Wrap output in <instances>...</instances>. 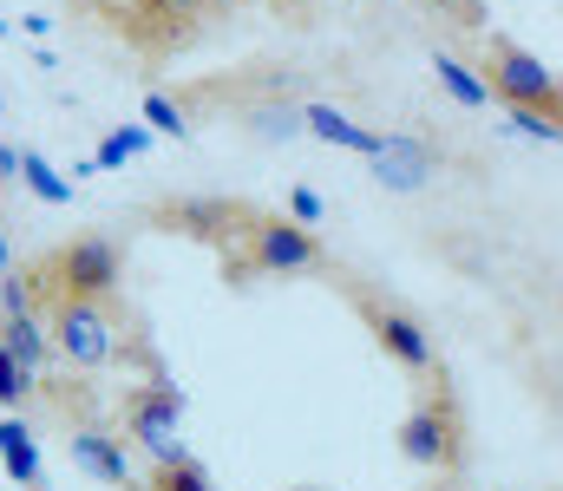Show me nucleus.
<instances>
[{
	"label": "nucleus",
	"instance_id": "obj_1",
	"mask_svg": "<svg viewBox=\"0 0 563 491\" xmlns=\"http://www.w3.org/2000/svg\"><path fill=\"white\" fill-rule=\"evenodd\" d=\"M478 72H485V86H492V99H498L505 112H538V119L563 125V79L538 59V53H525L518 40L492 33L485 53H478Z\"/></svg>",
	"mask_w": 563,
	"mask_h": 491
},
{
	"label": "nucleus",
	"instance_id": "obj_2",
	"mask_svg": "<svg viewBox=\"0 0 563 491\" xmlns=\"http://www.w3.org/2000/svg\"><path fill=\"white\" fill-rule=\"evenodd\" d=\"M53 354L73 367V373H99L119 360V322L106 302H86V295H53Z\"/></svg>",
	"mask_w": 563,
	"mask_h": 491
},
{
	"label": "nucleus",
	"instance_id": "obj_3",
	"mask_svg": "<svg viewBox=\"0 0 563 491\" xmlns=\"http://www.w3.org/2000/svg\"><path fill=\"white\" fill-rule=\"evenodd\" d=\"M119 420H125V439L139 446L151 466L190 459V453H184V387H170V380H144V387L125 393Z\"/></svg>",
	"mask_w": 563,
	"mask_h": 491
},
{
	"label": "nucleus",
	"instance_id": "obj_4",
	"mask_svg": "<svg viewBox=\"0 0 563 491\" xmlns=\"http://www.w3.org/2000/svg\"><path fill=\"white\" fill-rule=\"evenodd\" d=\"M59 295H86V302H106L119 282H125V256H119V243L112 236H73V243H59L53 256H46V269H40Z\"/></svg>",
	"mask_w": 563,
	"mask_h": 491
},
{
	"label": "nucleus",
	"instance_id": "obj_5",
	"mask_svg": "<svg viewBox=\"0 0 563 491\" xmlns=\"http://www.w3.org/2000/svg\"><path fill=\"white\" fill-rule=\"evenodd\" d=\"M400 459L420 466V472H452L465 459V426H459L445 393H426L420 406L400 420Z\"/></svg>",
	"mask_w": 563,
	"mask_h": 491
},
{
	"label": "nucleus",
	"instance_id": "obj_6",
	"mask_svg": "<svg viewBox=\"0 0 563 491\" xmlns=\"http://www.w3.org/2000/svg\"><path fill=\"white\" fill-rule=\"evenodd\" d=\"M250 269L263 276H308L328 269V249L314 243V230H301L295 216H250Z\"/></svg>",
	"mask_w": 563,
	"mask_h": 491
},
{
	"label": "nucleus",
	"instance_id": "obj_7",
	"mask_svg": "<svg viewBox=\"0 0 563 491\" xmlns=\"http://www.w3.org/2000/svg\"><path fill=\"white\" fill-rule=\"evenodd\" d=\"M361 322H367V334L380 341V354H387L394 367H407V373H432V367H439L432 327H426L413 309H400V302H380V295H361Z\"/></svg>",
	"mask_w": 563,
	"mask_h": 491
},
{
	"label": "nucleus",
	"instance_id": "obj_8",
	"mask_svg": "<svg viewBox=\"0 0 563 491\" xmlns=\"http://www.w3.org/2000/svg\"><path fill=\"white\" fill-rule=\"evenodd\" d=\"M367 164H374V183H380V190L413 197V190H426V183L439 177L445 152H439L432 138H420V132H380V145H374Z\"/></svg>",
	"mask_w": 563,
	"mask_h": 491
},
{
	"label": "nucleus",
	"instance_id": "obj_9",
	"mask_svg": "<svg viewBox=\"0 0 563 491\" xmlns=\"http://www.w3.org/2000/svg\"><path fill=\"white\" fill-rule=\"evenodd\" d=\"M73 466L86 472V479H99V486L112 491H144L139 466H132V446L119 439V433H106V426H73Z\"/></svg>",
	"mask_w": 563,
	"mask_h": 491
},
{
	"label": "nucleus",
	"instance_id": "obj_10",
	"mask_svg": "<svg viewBox=\"0 0 563 491\" xmlns=\"http://www.w3.org/2000/svg\"><path fill=\"white\" fill-rule=\"evenodd\" d=\"M301 132L308 138H321V145H341V152H361V158H374V145H380V132H367V125H354L341 105H301Z\"/></svg>",
	"mask_w": 563,
	"mask_h": 491
},
{
	"label": "nucleus",
	"instance_id": "obj_11",
	"mask_svg": "<svg viewBox=\"0 0 563 491\" xmlns=\"http://www.w3.org/2000/svg\"><path fill=\"white\" fill-rule=\"evenodd\" d=\"M432 79H439V92H445L452 105H465V112H485V105H492L485 72H478V66H465L459 53H432Z\"/></svg>",
	"mask_w": 563,
	"mask_h": 491
},
{
	"label": "nucleus",
	"instance_id": "obj_12",
	"mask_svg": "<svg viewBox=\"0 0 563 491\" xmlns=\"http://www.w3.org/2000/svg\"><path fill=\"white\" fill-rule=\"evenodd\" d=\"M0 466H7V479L13 486H40V439H33V426L20 420V413H7L0 420Z\"/></svg>",
	"mask_w": 563,
	"mask_h": 491
},
{
	"label": "nucleus",
	"instance_id": "obj_13",
	"mask_svg": "<svg viewBox=\"0 0 563 491\" xmlns=\"http://www.w3.org/2000/svg\"><path fill=\"white\" fill-rule=\"evenodd\" d=\"M0 347L20 354L26 367H46V360H53V334H46L40 315H7V322H0Z\"/></svg>",
	"mask_w": 563,
	"mask_h": 491
},
{
	"label": "nucleus",
	"instance_id": "obj_14",
	"mask_svg": "<svg viewBox=\"0 0 563 491\" xmlns=\"http://www.w3.org/2000/svg\"><path fill=\"white\" fill-rule=\"evenodd\" d=\"M33 393H40V367H26L20 354H7V347H0V406H7V413H20Z\"/></svg>",
	"mask_w": 563,
	"mask_h": 491
},
{
	"label": "nucleus",
	"instance_id": "obj_15",
	"mask_svg": "<svg viewBox=\"0 0 563 491\" xmlns=\"http://www.w3.org/2000/svg\"><path fill=\"white\" fill-rule=\"evenodd\" d=\"M20 183H26L40 203H73V183H66L53 164L40 158V152H20Z\"/></svg>",
	"mask_w": 563,
	"mask_h": 491
},
{
	"label": "nucleus",
	"instance_id": "obj_16",
	"mask_svg": "<svg viewBox=\"0 0 563 491\" xmlns=\"http://www.w3.org/2000/svg\"><path fill=\"white\" fill-rule=\"evenodd\" d=\"M243 119H250V132H256V138H269V145H288V138H301V105H250V112H243Z\"/></svg>",
	"mask_w": 563,
	"mask_h": 491
},
{
	"label": "nucleus",
	"instance_id": "obj_17",
	"mask_svg": "<svg viewBox=\"0 0 563 491\" xmlns=\"http://www.w3.org/2000/svg\"><path fill=\"white\" fill-rule=\"evenodd\" d=\"M144 491H217V486H210V472L197 459H170V466H151Z\"/></svg>",
	"mask_w": 563,
	"mask_h": 491
},
{
	"label": "nucleus",
	"instance_id": "obj_18",
	"mask_svg": "<svg viewBox=\"0 0 563 491\" xmlns=\"http://www.w3.org/2000/svg\"><path fill=\"white\" fill-rule=\"evenodd\" d=\"M144 125L164 132V138H190V112H184L170 92H144Z\"/></svg>",
	"mask_w": 563,
	"mask_h": 491
},
{
	"label": "nucleus",
	"instance_id": "obj_19",
	"mask_svg": "<svg viewBox=\"0 0 563 491\" xmlns=\"http://www.w3.org/2000/svg\"><path fill=\"white\" fill-rule=\"evenodd\" d=\"M426 13H439V20H452V26H465V33H478L485 26V7L478 0H420Z\"/></svg>",
	"mask_w": 563,
	"mask_h": 491
},
{
	"label": "nucleus",
	"instance_id": "obj_20",
	"mask_svg": "<svg viewBox=\"0 0 563 491\" xmlns=\"http://www.w3.org/2000/svg\"><path fill=\"white\" fill-rule=\"evenodd\" d=\"M210 0H139V20H197Z\"/></svg>",
	"mask_w": 563,
	"mask_h": 491
},
{
	"label": "nucleus",
	"instance_id": "obj_21",
	"mask_svg": "<svg viewBox=\"0 0 563 491\" xmlns=\"http://www.w3.org/2000/svg\"><path fill=\"white\" fill-rule=\"evenodd\" d=\"M288 216H295V223H301V230H314V223H321V216H328V203H321V197H314V190H308V183H295V190H288Z\"/></svg>",
	"mask_w": 563,
	"mask_h": 491
},
{
	"label": "nucleus",
	"instance_id": "obj_22",
	"mask_svg": "<svg viewBox=\"0 0 563 491\" xmlns=\"http://www.w3.org/2000/svg\"><path fill=\"white\" fill-rule=\"evenodd\" d=\"M7 315H33V289H26V276H0V322Z\"/></svg>",
	"mask_w": 563,
	"mask_h": 491
},
{
	"label": "nucleus",
	"instance_id": "obj_23",
	"mask_svg": "<svg viewBox=\"0 0 563 491\" xmlns=\"http://www.w3.org/2000/svg\"><path fill=\"white\" fill-rule=\"evenodd\" d=\"M139 158V152H132V145H125V132H106V138H99V170H125V164Z\"/></svg>",
	"mask_w": 563,
	"mask_h": 491
},
{
	"label": "nucleus",
	"instance_id": "obj_24",
	"mask_svg": "<svg viewBox=\"0 0 563 491\" xmlns=\"http://www.w3.org/2000/svg\"><path fill=\"white\" fill-rule=\"evenodd\" d=\"M13 269V243H7V230H0V276Z\"/></svg>",
	"mask_w": 563,
	"mask_h": 491
},
{
	"label": "nucleus",
	"instance_id": "obj_25",
	"mask_svg": "<svg viewBox=\"0 0 563 491\" xmlns=\"http://www.w3.org/2000/svg\"><path fill=\"white\" fill-rule=\"evenodd\" d=\"M558 309H563V282H558Z\"/></svg>",
	"mask_w": 563,
	"mask_h": 491
},
{
	"label": "nucleus",
	"instance_id": "obj_26",
	"mask_svg": "<svg viewBox=\"0 0 563 491\" xmlns=\"http://www.w3.org/2000/svg\"><path fill=\"white\" fill-rule=\"evenodd\" d=\"M0 40H7V20H0Z\"/></svg>",
	"mask_w": 563,
	"mask_h": 491
}]
</instances>
